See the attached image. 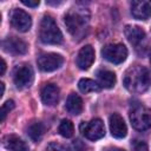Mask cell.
<instances>
[{"mask_svg":"<svg viewBox=\"0 0 151 151\" xmlns=\"http://www.w3.org/2000/svg\"><path fill=\"white\" fill-rule=\"evenodd\" d=\"M123 84L125 88L132 93H143L151 85V76L145 67L134 65L124 73Z\"/></svg>","mask_w":151,"mask_h":151,"instance_id":"cell-1","label":"cell"},{"mask_svg":"<svg viewBox=\"0 0 151 151\" xmlns=\"http://www.w3.org/2000/svg\"><path fill=\"white\" fill-rule=\"evenodd\" d=\"M90 13L86 8H71L65 15V25L67 31L76 38L84 35L88 26Z\"/></svg>","mask_w":151,"mask_h":151,"instance_id":"cell-2","label":"cell"},{"mask_svg":"<svg viewBox=\"0 0 151 151\" xmlns=\"http://www.w3.org/2000/svg\"><path fill=\"white\" fill-rule=\"evenodd\" d=\"M39 38L44 44L58 45L63 41V34L51 15H44L40 22Z\"/></svg>","mask_w":151,"mask_h":151,"instance_id":"cell-3","label":"cell"},{"mask_svg":"<svg viewBox=\"0 0 151 151\" xmlns=\"http://www.w3.org/2000/svg\"><path fill=\"white\" fill-rule=\"evenodd\" d=\"M130 122L138 131H145L151 127V110L146 106L138 105L130 113Z\"/></svg>","mask_w":151,"mask_h":151,"instance_id":"cell-4","label":"cell"},{"mask_svg":"<svg viewBox=\"0 0 151 151\" xmlns=\"http://www.w3.org/2000/svg\"><path fill=\"white\" fill-rule=\"evenodd\" d=\"M81 134L90 140H98L105 134V126L101 119L94 118L90 122H83L79 126Z\"/></svg>","mask_w":151,"mask_h":151,"instance_id":"cell-5","label":"cell"},{"mask_svg":"<svg viewBox=\"0 0 151 151\" xmlns=\"http://www.w3.org/2000/svg\"><path fill=\"white\" fill-rule=\"evenodd\" d=\"M101 54L107 61L112 64H120L126 59L127 50L123 44H109L103 47Z\"/></svg>","mask_w":151,"mask_h":151,"instance_id":"cell-6","label":"cell"},{"mask_svg":"<svg viewBox=\"0 0 151 151\" xmlns=\"http://www.w3.org/2000/svg\"><path fill=\"white\" fill-rule=\"evenodd\" d=\"M37 63L42 72H52L64 64V58L57 53H42L38 57Z\"/></svg>","mask_w":151,"mask_h":151,"instance_id":"cell-7","label":"cell"},{"mask_svg":"<svg viewBox=\"0 0 151 151\" xmlns=\"http://www.w3.org/2000/svg\"><path fill=\"white\" fill-rule=\"evenodd\" d=\"M33 77H34V73L29 65H20L14 70V73H13L14 84L20 90L29 87L33 81Z\"/></svg>","mask_w":151,"mask_h":151,"instance_id":"cell-8","label":"cell"},{"mask_svg":"<svg viewBox=\"0 0 151 151\" xmlns=\"http://www.w3.org/2000/svg\"><path fill=\"white\" fill-rule=\"evenodd\" d=\"M11 24L19 32H27L32 26V19L24 9L14 8L11 13Z\"/></svg>","mask_w":151,"mask_h":151,"instance_id":"cell-9","label":"cell"},{"mask_svg":"<svg viewBox=\"0 0 151 151\" xmlns=\"http://www.w3.org/2000/svg\"><path fill=\"white\" fill-rule=\"evenodd\" d=\"M132 17L137 20H146L151 17V1L150 0H136L131 2Z\"/></svg>","mask_w":151,"mask_h":151,"instance_id":"cell-10","label":"cell"},{"mask_svg":"<svg viewBox=\"0 0 151 151\" xmlns=\"http://www.w3.org/2000/svg\"><path fill=\"white\" fill-rule=\"evenodd\" d=\"M2 47L6 52L12 54H25L27 52V44L17 37H8L2 41Z\"/></svg>","mask_w":151,"mask_h":151,"instance_id":"cell-11","label":"cell"},{"mask_svg":"<svg viewBox=\"0 0 151 151\" xmlns=\"http://www.w3.org/2000/svg\"><path fill=\"white\" fill-rule=\"evenodd\" d=\"M110 131L113 137L116 138H124L127 133V127L124 119L118 113H112L109 118Z\"/></svg>","mask_w":151,"mask_h":151,"instance_id":"cell-12","label":"cell"},{"mask_svg":"<svg viewBox=\"0 0 151 151\" xmlns=\"http://www.w3.org/2000/svg\"><path fill=\"white\" fill-rule=\"evenodd\" d=\"M94 61V50L91 45L81 47L77 55V65L80 70H88Z\"/></svg>","mask_w":151,"mask_h":151,"instance_id":"cell-13","label":"cell"},{"mask_svg":"<svg viewBox=\"0 0 151 151\" xmlns=\"http://www.w3.org/2000/svg\"><path fill=\"white\" fill-rule=\"evenodd\" d=\"M41 100L47 106H53L59 100V88L54 84H46L41 90Z\"/></svg>","mask_w":151,"mask_h":151,"instance_id":"cell-14","label":"cell"},{"mask_svg":"<svg viewBox=\"0 0 151 151\" xmlns=\"http://www.w3.org/2000/svg\"><path fill=\"white\" fill-rule=\"evenodd\" d=\"M124 34L129 40V42L134 46L140 44L145 38V32L139 26H134V25H126L124 28Z\"/></svg>","mask_w":151,"mask_h":151,"instance_id":"cell-15","label":"cell"},{"mask_svg":"<svg viewBox=\"0 0 151 151\" xmlns=\"http://www.w3.org/2000/svg\"><path fill=\"white\" fill-rule=\"evenodd\" d=\"M2 145L9 151H28L26 143L15 134H6L2 138Z\"/></svg>","mask_w":151,"mask_h":151,"instance_id":"cell-16","label":"cell"},{"mask_svg":"<svg viewBox=\"0 0 151 151\" xmlns=\"http://www.w3.org/2000/svg\"><path fill=\"white\" fill-rule=\"evenodd\" d=\"M97 79L100 87L111 88L116 84V74L109 70H99L97 71Z\"/></svg>","mask_w":151,"mask_h":151,"instance_id":"cell-17","label":"cell"},{"mask_svg":"<svg viewBox=\"0 0 151 151\" xmlns=\"http://www.w3.org/2000/svg\"><path fill=\"white\" fill-rule=\"evenodd\" d=\"M65 107H66V110H67L71 114L78 116V114H80L81 111H83V100H81V98H80L78 94L71 93V94L67 97Z\"/></svg>","mask_w":151,"mask_h":151,"instance_id":"cell-18","label":"cell"},{"mask_svg":"<svg viewBox=\"0 0 151 151\" xmlns=\"http://www.w3.org/2000/svg\"><path fill=\"white\" fill-rule=\"evenodd\" d=\"M45 131H46V127L41 122H33L29 124L27 129V134L33 142H39L44 136Z\"/></svg>","mask_w":151,"mask_h":151,"instance_id":"cell-19","label":"cell"},{"mask_svg":"<svg viewBox=\"0 0 151 151\" xmlns=\"http://www.w3.org/2000/svg\"><path fill=\"white\" fill-rule=\"evenodd\" d=\"M78 87L80 90V92L83 93H90V92H98L100 90V86L98 83H96L92 79L88 78H83L79 80L78 83Z\"/></svg>","mask_w":151,"mask_h":151,"instance_id":"cell-20","label":"cell"},{"mask_svg":"<svg viewBox=\"0 0 151 151\" xmlns=\"http://www.w3.org/2000/svg\"><path fill=\"white\" fill-rule=\"evenodd\" d=\"M58 131H59V133H60L63 137H65V138H71V137L73 136V133H74V126H73V124H72L71 120H68V119H63L61 123L59 124Z\"/></svg>","mask_w":151,"mask_h":151,"instance_id":"cell-21","label":"cell"},{"mask_svg":"<svg viewBox=\"0 0 151 151\" xmlns=\"http://www.w3.org/2000/svg\"><path fill=\"white\" fill-rule=\"evenodd\" d=\"M13 109H14V101H13V100H7L6 103L2 104V106H1V112H0V113H1V122L5 120L7 113H9V111L13 110Z\"/></svg>","mask_w":151,"mask_h":151,"instance_id":"cell-22","label":"cell"},{"mask_svg":"<svg viewBox=\"0 0 151 151\" xmlns=\"http://www.w3.org/2000/svg\"><path fill=\"white\" fill-rule=\"evenodd\" d=\"M46 151H66V149H65L64 145H61V144H59L57 142H52V143H50L47 145Z\"/></svg>","mask_w":151,"mask_h":151,"instance_id":"cell-23","label":"cell"},{"mask_svg":"<svg viewBox=\"0 0 151 151\" xmlns=\"http://www.w3.org/2000/svg\"><path fill=\"white\" fill-rule=\"evenodd\" d=\"M133 151H149V147H147L146 143H144L142 140H136L133 144Z\"/></svg>","mask_w":151,"mask_h":151,"instance_id":"cell-24","label":"cell"},{"mask_svg":"<svg viewBox=\"0 0 151 151\" xmlns=\"http://www.w3.org/2000/svg\"><path fill=\"white\" fill-rule=\"evenodd\" d=\"M21 2L25 5V6H28V7H37V6H39V0H34V1H32V0H21Z\"/></svg>","mask_w":151,"mask_h":151,"instance_id":"cell-25","label":"cell"},{"mask_svg":"<svg viewBox=\"0 0 151 151\" xmlns=\"http://www.w3.org/2000/svg\"><path fill=\"white\" fill-rule=\"evenodd\" d=\"M5 71H6V63H5L4 59H1V72H0V74L2 76L5 73Z\"/></svg>","mask_w":151,"mask_h":151,"instance_id":"cell-26","label":"cell"},{"mask_svg":"<svg viewBox=\"0 0 151 151\" xmlns=\"http://www.w3.org/2000/svg\"><path fill=\"white\" fill-rule=\"evenodd\" d=\"M0 86H1V93H0V97H2V96H4V92H5V84L1 83Z\"/></svg>","mask_w":151,"mask_h":151,"instance_id":"cell-27","label":"cell"},{"mask_svg":"<svg viewBox=\"0 0 151 151\" xmlns=\"http://www.w3.org/2000/svg\"><path fill=\"white\" fill-rule=\"evenodd\" d=\"M109 151H125V150H123V149H118V147H113V149H110Z\"/></svg>","mask_w":151,"mask_h":151,"instance_id":"cell-28","label":"cell"},{"mask_svg":"<svg viewBox=\"0 0 151 151\" xmlns=\"http://www.w3.org/2000/svg\"><path fill=\"white\" fill-rule=\"evenodd\" d=\"M150 61H151V54H150Z\"/></svg>","mask_w":151,"mask_h":151,"instance_id":"cell-29","label":"cell"}]
</instances>
